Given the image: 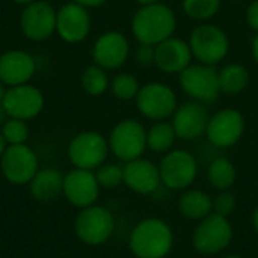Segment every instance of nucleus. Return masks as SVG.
Returning a JSON list of instances; mask_svg holds the SVG:
<instances>
[{"mask_svg": "<svg viewBox=\"0 0 258 258\" xmlns=\"http://www.w3.org/2000/svg\"><path fill=\"white\" fill-rule=\"evenodd\" d=\"M177 29L174 11L163 5L141 6L132 18V33L139 44L157 45L171 38Z\"/></svg>", "mask_w": 258, "mask_h": 258, "instance_id": "1", "label": "nucleus"}, {"mask_svg": "<svg viewBox=\"0 0 258 258\" xmlns=\"http://www.w3.org/2000/svg\"><path fill=\"white\" fill-rule=\"evenodd\" d=\"M174 233L157 218H147L135 225L128 237V248L136 258H165L172 249Z\"/></svg>", "mask_w": 258, "mask_h": 258, "instance_id": "2", "label": "nucleus"}, {"mask_svg": "<svg viewBox=\"0 0 258 258\" xmlns=\"http://www.w3.org/2000/svg\"><path fill=\"white\" fill-rule=\"evenodd\" d=\"M115 230V219L112 213L103 206H89L80 209L74 221V231L80 242L89 246L106 243Z\"/></svg>", "mask_w": 258, "mask_h": 258, "instance_id": "3", "label": "nucleus"}, {"mask_svg": "<svg viewBox=\"0 0 258 258\" xmlns=\"http://www.w3.org/2000/svg\"><path fill=\"white\" fill-rule=\"evenodd\" d=\"M233 240V227L228 218L210 213L201 219L192 234V245L197 252L215 255L230 246Z\"/></svg>", "mask_w": 258, "mask_h": 258, "instance_id": "4", "label": "nucleus"}, {"mask_svg": "<svg viewBox=\"0 0 258 258\" xmlns=\"http://www.w3.org/2000/svg\"><path fill=\"white\" fill-rule=\"evenodd\" d=\"M178 83L194 101L215 103L221 94L218 70L207 63H190L178 74Z\"/></svg>", "mask_w": 258, "mask_h": 258, "instance_id": "5", "label": "nucleus"}, {"mask_svg": "<svg viewBox=\"0 0 258 258\" xmlns=\"http://www.w3.org/2000/svg\"><path fill=\"white\" fill-rule=\"evenodd\" d=\"M189 45L194 57L201 63L218 65L230 51V39L227 33L215 24L197 26L189 38Z\"/></svg>", "mask_w": 258, "mask_h": 258, "instance_id": "6", "label": "nucleus"}, {"mask_svg": "<svg viewBox=\"0 0 258 258\" xmlns=\"http://www.w3.org/2000/svg\"><path fill=\"white\" fill-rule=\"evenodd\" d=\"M107 139L92 130L77 133L68 144V159L74 168L94 171L100 168L109 154Z\"/></svg>", "mask_w": 258, "mask_h": 258, "instance_id": "7", "label": "nucleus"}, {"mask_svg": "<svg viewBox=\"0 0 258 258\" xmlns=\"http://www.w3.org/2000/svg\"><path fill=\"white\" fill-rule=\"evenodd\" d=\"M107 142L113 156L127 163L142 157L147 148V130L136 119H122L112 128Z\"/></svg>", "mask_w": 258, "mask_h": 258, "instance_id": "8", "label": "nucleus"}, {"mask_svg": "<svg viewBox=\"0 0 258 258\" xmlns=\"http://www.w3.org/2000/svg\"><path fill=\"white\" fill-rule=\"evenodd\" d=\"M139 112L153 121H163L177 110V95L174 89L160 82H150L141 86L136 98Z\"/></svg>", "mask_w": 258, "mask_h": 258, "instance_id": "9", "label": "nucleus"}, {"mask_svg": "<svg viewBox=\"0 0 258 258\" xmlns=\"http://www.w3.org/2000/svg\"><path fill=\"white\" fill-rule=\"evenodd\" d=\"M159 172L165 187L172 190H184L195 181L198 163L190 153L184 150H174L165 154L159 165Z\"/></svg>", "mask_w": 258, "mask_h": 258, "instance_id": "10", "label": "nucleus"}, {"mask_svg": "<svg viewBox=\"0 0 258 258\" xmlns=\"http://www.w3.org/2000/svg\"><path fill=\"white\" fill-rule=\"evenodd\" d=\"M0 169L3 177L17 186L29 184L39 169L35 151L26 145H8L0 157Z\"/></svg>", "mask_w": 258, "mask_h": 258, "instance_id": "11", "label": "nucleus"}, {"mask_svg": "<svg viewBox=\"0 0 258 258\" xmlns=\"http://www.w3.org/2000/svg\"><path fill=\"white\" fill-rule=\"evenodd\" d=\"M56 15L57 11L48 2L35 0L24 6L20 15V29L27 39L42 42L56 32Z\"/></svg>", "mask_w": 258, "mask_h": 258, "instance_id": "12", "label": "nucleus"}, {"mask_svg": "<svg viewBox=\"0 0 258 258\" xmlns=\"http://www.w3.org/2000/svg\"><path fill=\"white\" fill-rule=\"evenodd\" d=\"M45 104L44 94L33 85L24 83L18 86H11L2 101V106L8 118H17L29 121L36 118Z\"/></svg>", "mask_w": 258, "mask_h": 258, "instance_id": "13", "label": "nucleus"}, {"mask_svg": "<svg viewBox=\"0 0 258 258\" xmlns=\"http://www.w3.org/2000/svg\"><path fill=\"white\" fill-rule=\"evenodd\" d=\"M245 133L243 115L231 107L222 109L210 116L207 125V138L218 148H230L236 145Z\"/></svg>", "mask_w": 258, "mask_h": 258, "instance_id": "14", "label": "nucleus"}, {"mask_svg": "<svg viewBox=\"0 0 258 258\" xmlns=\"http://www.w3.org/2000/svg\"><path fill=\"white\" fill-rule=\"evenodd\" d=\"M100 189L101 187L97 181L95 172L89 169L74 168L70 172L63 174L62 195L71 206L77 209L94 206L98 200Z\"/></svg>", "mask_w": 258, "mask_h": 258, "instance_id": "15", "label": "nucleus"}, {"mask_svg": "<svg viewBox=\"0 0 258 258\" xmlns=\"http://www.w3.org/2000/svg\"><path fill=\"white\" fill-rule=\"evenodd\" d=\"M130 54V44L124 33L109 30L101 33L92 47V60L95 65L109 70L121 68Z\"/></svg>", "mask_w": 258, "mask_h": 258, "instance_id": "16", "label": "nucleus"}, {"mask_svg": "<svg viewBox=\"0 0 258 258\" xmlns=\"http://www.w3.org/2000/svg\"><path fill=\"white\" fill-rule=\"evenodd\" d=\"M91 32V15L88 8L70 2L63 5L56 15V33L68 44H79Z\"/></svg>", "mask_w": 258, "mask_h": 258, "instance_id": "17", "label": "nucleus"}, {"mask_svg": "<svg viewBox=\"0 0 258 258\" xmlns=\"http://www.w3.org/2000/svg\"><path fill=\"white\" fill-rule=\"evenodd\" d=\"M210 116L207 109L200 101H187L177 107L172 115V125L177 138L194 141L206 135Z\"/></svg>", "mask_w": 258, "mask_h": 258, "instance_id": "18", "label": "nucleus"}, {"mask_svg": "<svg viewBox=\"0 0 258 258\" xmlns=\"http://www.w3.org/2000/svg\"><path fill=\"white\" fill-rule=\"evenodd\" d=\"M35 71V57L27 51L8 50L0 54V82L8 88L29 83Z\"/></svg>", "mask_w": 258, "mask_h": 258, "instance_id": "19", "label": "nucleus"}, {"mask_svg": "<svg viewBox=\"0 0 258 258\" xmlns=\"http://www.w3.org/2000/svg\"><path fill=\"white\" fill-rule=\"evenodd\" d=\"M192 50L189 42L171 36L156 45V63L166 74H180L192 63Z\"/></svg>", "mask_w": 258, "mask_h": 258, "instance_id": "20", "label": "nucleus"}, {"mask_svg": "<svg viewBox=\"0 0 258 258\" xmlns=\"http://www.w3.org/2000/svg\"><path fill=\"white\" fill-rule=\"evenodd\" d=\"M124 183L128 189L141 195L154 194L160 187L159 166L142 157L127 162L124 166Z\"/></svg>", "mask_w": 258, "mask_h": 258, "instance_id": "21", "label": "nucleus"}, {"mask_svg": "<svg viewBox=\"0 0 258 258\" xmlns=\"http://www.w3.org/2000/svg\"><path fill=\"white\" fill-rule=\"evenodd\" d=\"M63 174L56 168L38 169L29 183V192L33 200L39 203H51L62 195Z\"/></svg>", "mask_w": 258, "mask_h": 258, "instance_id": "22", "label": "nucleus"}, {"mask_svg": "<svg viewBox=\"0 0 258 258\" xmlns=\"http://www.w3.org/2000/svg\"><path fill=\"white\" fill-rule=\"evenodd\" d=\"M178 210L187 219L201 221L213 213V200L203 190H186L178 200Z\"/></svg>", "mask_w": 258, "mask_h": 258, "instance_id": "23", "label": "nucleus"}, {"mask_svg": "<svg viewBox=\"0 0 258 258\" xmlns=\"http://www.w3.org/2000/svg\"><path fill=\"white\" fill-rule=\"evenodd\" d=\"M218 77L221 92L230 95L242 92L249 83V73L240 63H228L222 67L221 70H218Z\"/></svg>", "mask_w": 258, "mask_h": 258, "instance_id": "24", "label": "nucleus"}, {"mask_svg": "<svg viewBox=\"0 0 258 258\" xmlns=\"http://www.w3.org/2000/svg\"><path fill=\"white\" fill-rule=\"evenodd\" d=\"M177 139L172 122L157 121L147 130V148L154 153H168Z\"/></svg>", "mask_w": 258, "mask_h": 258, "instance_id": "25", "label": "nucleus"}, {"mask_svg": "<svg viewBox=\"0 0 258 258\" xmlns=\"http://www.w3.org/2000/svg\"><path fill=\"white\" fill-rule=\"evenodd\" d=\"M236 177L237 171L231 160H228L227 157H216L210 163L207 171L209 183L218 190H228L234 184Z\"/></svg>", "mask_w": 258, "mask_h": 258, "instance_id": "26", "label": "nucleus"}, {"mask_svg": "<svg viewBox=\"0 0 258 258\" xmlns=\"http://www.w3.org/2000/svg\"><path fill=\"white\" fill-rule=\"evenodd\" d=\"M80 83H82L83 91L92 97L103 95L110 88V80H109L107 71L95 63L85 68V71L82 73V77H80Z\"/></svg>", "mask_w": 258, "mask_h": 258, "instance_id": "27", "label": "nucleus"}, {"mask_svg": "<svg viewBox=\"0 0 258 258\" xmlns=\"http://www.w3.org/2000/svg\"><path fill=\"white\" fill-rule=\"evenodd\" d=\"M139 89H141L139 80L133 74H128V73H119L110 82V91L113 97L121 101L135 100Z\"/></svg>", "mask_w": 258, "mask_h": 258, "instance_id": "28", "label": "nucleus"}, {"mask_svg": "<svg viewBox=\"0 0 258 258\" xmlns=\"http://www.w3.org/2000/svg\"><path fill=\"white\" fill-rule=\"evenodd\" d=\"M221 8V0H183V11L194 20L213 18Z\"/></svg>", "mask_w": 258, "mask_h": 258, "instance_id": "29", "label": "nucleus"}, {"mask_svg": "<svg viewBox=\"0 0 258 258\" xmlns=\"http://www.w3.org/2000/svg\"><path fill=\"white\" fill-rule=\"evenodd\" d=\"M8 145H21L29 139V125L23 119L8 118L0 128Z\"/></svg>", "mask_w": 258, "mask_h": 258, "instance_id": "30", "label": "nucleus"}, {"mask_svg": "<svg viewBox=\"0 0 258 258\" xmlns=\"http://www.w3.org/2000/svg\"><path fill=\"white\" fill-rule=\"evenodd\" d=\"M95 177L100 187L115 189L121 183H124V168L116 163H103L100 168H97Z\"/></svg>", "mask_w": 258, "mask_h": 258, "instance_id": "31", "label": "nucleus"}, {"mask_svg": "<svg viewBox=\"0 0 258 258\" xmlns=\"http://www.w3.org/2000/svg\"><path fill=\"white\" fill-rule=\"evenodd\" d=\"M236 209V197L228 190H221V194L213 200V213L228 218Z\"/></svg>", "mask_w": 258, "mask_h": 258, "instance_id": "32", "label": "nucleus"}, {"mask_svg": "<svg viewBox=\"0 0 258 258\" xmlns=\"http://www.w3.org/2000/svg\"><path fill=\"white\" fill-rule=\"evenodd\" d=\"M135 60L141 67H151L156 63V47L148 44H139L135 50Z\"/></svg>", "mask_w": 258, "mask_h": 258, "instance_id": "33", "label": "nucleus"}, {"mask_svg": "<svg viewBox=\"0 0 258 258\" xmlns=\"http://www.w3.org/2000/svg\"><path fill=\"white\" fill-rule=\"evenodd\" d=\"M246 20H248V24L251 26V29H254L258 33V0H254L249 3V6L246 9Z\"/></svg>", "mask_w": 258, "mask_h": 258, "instance_id": "34", "label": "nucleus"}, {"mask_svg": "<svg viewBox=\"0 0 258 258\" xmlns=\"http://www.w3.org/2000/svg\"><path fill=\"white\" fill-rule=\"evenodd\" d=\"M73 2H76V3H79V5H82L85 8H98V6L104 5L107 0H73Z\"/></svg>", "mask_w": 258, "mask_h": 258, "instance_id": "35", "label": "nucleus"}, {"mask_svg": "<svg viewBox=\"0 0 258 258\" xmlns=\"http://www.w3.org/2000/svg\"><path fill=\"white\" fill-rule=\"evenodd\" d=\"M252 57H254V60L258 63V33L257 36L252 39Z\"/></svg>", "mask_w": 258, "mask_h": 258, "instance_id": "36", "label": "nucleus"}, {"mask_svg": "<svg viewBox=\"0 0 258 258\" xmlns=\"http://www.w3.org/2000/svg\"><path fill=\"white\" fill-rule=\"evenodd\" d=\"M136 3H139L141 6H148V5H156V3H160V0H136Z\"/></svg>", "mask_w": 258, "mask_h": 258, "instance_id": "37", "label": "nucleus"}, {"mask_svg": "<svg viewBox=\"0 0 258 258\" xmlns=\"http://www.w3.org/2000/svg\"><path fill=\"white\" fill-rule=\"evenodd\" d=\"M6 147H8V144H6V141H5V138H3V135H2V132H0V157H2V154L5 153Z\"/></svg>", "mask_w": 258, "mask_h": 258, "instance_id": "38", "label": "nucleus"}, {"mask_svg": "<svg viewBox=\"0 0 258 258\" xmlns=\"http://www.w3.org/2000/svg\"><path fill=\"white\" fill-rule=\"evenodd\" d=\"M252 225H254L255 231H257V233H258V206H257V207H255L254 213H252Z\"/></svg>", "mask_w": 258, "mask_h": 258, "instance_id": "39", "label": "nucleus"}, {"mask_svg": "<svg viewBox=\"0 0 258 258\" xmlns=\"http://www.w3.org/2000/svg\"><path fill=\"white\" fill-rule=\"evenodd\" d=\"M6 91H8L6 85L0 82V104H2V101H3V98H5V95H6Z\"/></svg>", "mask_w": 258, "mask_h": 258, "instance_id": "40", "label": "nucleus"}, {"mask_svg": "<svg viewBox=\"0 0 258 258\" xmlns=\"http://www.w3.org/2000/svg\"><path fill=\"white\" fill-rule=\"evenodd\" d=\"M11 2H14L15 5H20V6H27V5L33 3L35 0H11Z\"/></svg>", "mask_w": 258, "mask_h": 258, "instance_id": "41", "label": "nucleus"}, {"mask_svg": "<svg viewBox=\"0 0 258 258\" xmlns=\"http://www.w3.org/2000/svg\"><path fill=\"white\" fill-rule=\"evenodd\" d=\"M224 258H243V257H240V255H227V257H224Z\"/></svg>", "mask_w": 258, "mask_h": 258, "instance_id": "42", "label": "nucleus"}]
</instances>
